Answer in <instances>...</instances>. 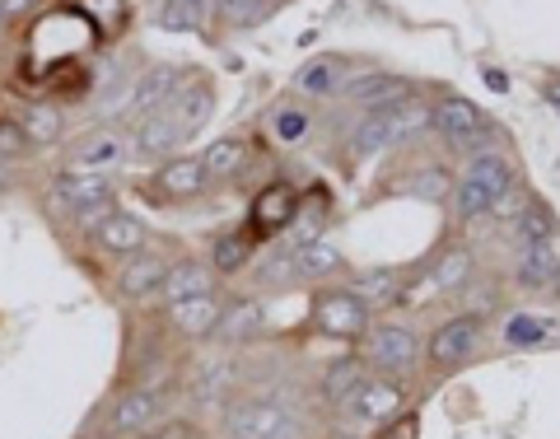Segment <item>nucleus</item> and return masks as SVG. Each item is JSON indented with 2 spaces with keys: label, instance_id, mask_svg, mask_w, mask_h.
I'll return each mask as SVG.
<instances>
[{
  "label": "nucleus",
  "instance_id": "19",
  "mask_svg": "<svg viewBox=\"0 0 560 439\" xmlns=\"http://www.w3.org/2000/svg\"><path fill=\"white\" fill-rule=\"evenodd\" d=\"M160 290L168 294V304H174V300H192V294H211V272H206V262H174Z\"/></svg>",
  "mask_w": 560,
  "mask_h": 439
},
{
  "label": "nucleus",
  "instance_id": "4",
  "mask_svg": "<svg viewBox=\"0 0 560 439\" xmlns=\"http://www.w3.org/2000/svg\"><path fill=\"white\" fill-rule=\"evenodd\" d=\"M178 89H182V71H178V66H150V71L127 89V117L145 122V117H154V113H164V108L174 103Z\"/></svg>",
  "mask_w": 560,
  "mask_h": 439
},
{
  "label": "nucleus",
  "instance_id": "30",
  "mask_svg": "<svg viewBox=\"0 0 560 439\" xmlns=\"http://www.w3.org/2000/svg\"><path fill=\"white\" fill-rule=\"evenodd\" d=\"M513 234H519V243H523V248L551 243V234H556V215H551V206H527L519 220H513Z\"/></svg>",
  "mask_w": 560,
  "mask_h": 439
},
{
  "label": "nucleus",
  "instance_id": "11",
  "mask_svg": "<svg viewBox=\"0 0 560 439\" xmlns=\"http://www.w3.org/2000/svg\"><path fill=\"white\" fill-rule=\"evenodd\" d=\"M93 239H99L107 253H117V258H136L140 243H145V225H140L136 215H127V211H107L99 220V229H93Z\"/></svg>",
  "mask_w": 560,
  "mask_h": 439
},
{
  "label": "nucleus",
  "instance_id": "17",
  "mask_svg": "<svg viewBox=\"0 0 560 439\" xmlns=\"http://www.w3.org/2000/svg\"><path fill=\"white\" fill-rule=\"evenodd\" d=\"M500 333L509 347H542V341H560V318H547V313H513V318H505Z\"/></svg>",
  "mask_w": 560,
  "mask_h": 439
},
{
  "label": "nucleus",
  "instance_id": "28",
  "mask_svg": "<svg viewBox=\"0 0 560 439\" xmlns=\"http://www.w3.org/2000/svg\"><path fill=\"white\" fill-rule=\"evenodd\" d=\"M351 294L360 300L365 309H379L387 300H397V276L393 272H365V276H355V286Z\"/></svg>",
  "mask_w": 560,
  "mask_h": 439
},
{
  "label": "nucleus",
  "instance_id": "39",
  "mask_svg": "<svg viewBox=\"0 0 560 439\" xmlns=\"http://www.w3.org/2000/svg\"><path fill=\"white\" fill-rule=\"evenodd\" d=\"M542 99H547L556 113H560V80H542Z\"/></svg>",
  "mask_w": 560,
  "mask_h": 439
},
{
  "label": "nucleus",
  "instance_id": "34",
  "mask_svg": "<svg viewBox=\"0 0 560 439\" xmlns=\"http://www.w3.org/2000/svg\"><path fill=\"white\" fill-rule=\"evenodd\" d=\"M360 388H365L360 365H341V369H332V379H327V398H332V402H351Z\"/></svg>",
  "mask_w": 560,
  "mask_h": 439
},
{
  "label": "nucleus",
  "instance_id": "7",
  "mask_svg": "<svg viewBox=\"0 0 560 439\" xmlns=\"http://www.w3.org/2000/svg\"><path fill=\"white\" fill-rule=\"evenodd\" d=\"M476 341H481V323L467 313V318H454V323H444L440 333L430 337V360L434 365H462L467 355L476 351Z\"/></svg>",
  "mask_w": 560,
  "mask_h": 439
},
{
  "label": "nucleus",
  "instance_id": "6",
  "mask_svg": "<svg viewBox=\"0 0 560 439\" xmlns=\"http://www.w3.org/2000/svg\"><path fill=\"white\" fill-rule=\"evenodd\" d=\"M416 351H420V341H416L411 327H402V323H387V327H373L369 333V360L383 369H397V374L411 369Z\"/></svg>",
  "mask_w": 560,
  "mask_h": 439
},
{
  "label": "nucleus",
  "instance_id": "8",
  "mask_svg": "<svg viewBox=\"0 0 560 439\" xmlns=\"http://www.w3.org/2000/svg\"><path fill=\"white\" fill-rule=\"evenodd\" d=\"M430 127L440 131L444 140H454V146H467L476 131H486V117H481V108L467 103V99H444L430 113Z\"/></svg>",
  "mask_w": 560,
  "mask_h": 439
},
{
  "label": "nucleus",
  "instance_id": "3",
  "mask_svg": "<svg viewBox=\"0 0 560 439\" xmlns=\"http://www.w3.org/2000/svg\"><path fill=\"white\" fill-rule=\"evenodd\" d=\"M229 439H304V426L290 406L276 402H233L225 416Z\"/></svg>",
  "mask_w": 560,
  "mask_h": 439
},
{
  "label": "nucleus",
  "instance_id": "15",
  "mask_svg": "<svg viewBox=\"0 0 560 439\" xmlns=\"http://www.w3.org/2000/svg\"><path fill=\"white\" fill-rule=\"evenodd\" d=\"M178 140H182L178 122L168 117V113H154V117H145V122L136 127V146H131V150L140 154V160H164V154L174 150Z\"/></svg>",
  "mask_w": 560,
  "mask_h": 439
},
{
  "label": "nucleus",
  "instance_id": "26",
  "mask_svg": "<svg viewBox=\"0 0 560 439\" xmlns=\"http://www.w3.org/2000/svg\"><path fill=\"white\" fill-rule=\"evenodd\" d=\"M206 14H211V0H164V5H160V24L178 28V34H192V28L206 24Z\"/></svg>",
  "mask_w": 560,
  "mask_h": 439
},
{
  "label": "nucleus",
  "instance_id": "14",
  "mask_svg": "<svg viewBox=\"0 0 560 439\" xmlns=\"http://www.w3.org/2000/svg\"><path fill=\"white\" fill-rule=\"evenodd\" d=\"M402 402H407V393H402L397 384H383V379L379 384L365 379V388L351 398V406H355V416L360 421H393L402 412Z\"/></svg>",
  "mask_w": 560,
  "mask_h": 439
},
{
  "label": "nucleus",
  "instance_id": "32",
  "mask_svg": "<svg viewBox=\"0 0 560 439\" xmlns=\"http://www.w3.org/2000/svg\"><path fill=\"white\" fill-rule=\"evenodd\" d=\"M341 71H346V61L322 57V61H314V66H304V71H300V85H304L308 93H332Z\"/></svg>",
  "mask_w": 560,
  "mask_h": 439
},
{
  "label": "nucleus",
  "instance_id": "37",
  "mask_svg": "<svg viewBox=\"0 0 560 439\" xmlns=\"http://www.w3.org/2000/svg\"><path fill=\"white\" fill-rule=\"evenodd\" d=\"M28 146H34V140H28V131L20 122H0V154H20Z\"/></svg>",
  "mask_w": 560,
  "mask_h": 439
},
{
  "label": "nucleus",
  "instance_id": "42",
  "mask_svg": "<svg viewBox=\"0 0 560 439\" xmlns=\"http://www.w3.org/2000/svg\"><path fill=\"white\" fill-rule=\"evenodd\" d=\"M387 439H416V426H411V421H402V426H397L393 435H387Z\"/></svg>",
  "mask_w": 560,
  "mask_h": 439
},
{
  "label": "nucleus",
  "instance_id": "12",
  "mask_svg": "<svg viewBox=\"0 0 560 439\" xmlns=\"http://www.w3.org/2000/svg\"><path fill=\"white\" fill-rule=\"evenodd\" d=\"M220 300L215 294H192V300H174L168 304V318H174V327H182V333H192V337H201V333H215L220 327Z\"/></svg>",
  "mask_w": 560,
  "mask_h": 439
},
{
  "label": "nucleus",
  "instance_id": "16",
  "mask_svg": "<svg viewBox=\"0 0 560 439\" xmlns=\"http://www.w3.org/2000/svg\"><path fill=\"white\" fill-rule=\"evenodd\" d=\"M467 276H472V248H448L440 266L420 280V294H448V290L467 286Z\"/></svg>",
  "mask_w": 560,
  "mask_h": 439
},
{
  "label": "nucleus",
  "instance_id": "23",
  "mask_svg": "<svg viewBox=\"0 0 560 439\" xmlns=\"http://www.w3.org/2000/svg\"><path fill=\"white\" fill-rule=\"evenodd\" d=\"M560 276V258H556V248L551 243H533L523 253V262H519V280L523 286H551V280Z\"/></svg>",
  "mask_w": 560,
  "mask_h": 439
},
{
  "label": "nucleus",
  "instance_id": "10",
  "mask_svg": "<svg viewBox=\"0 0 560 439\" xmlns=\"http://www.w3.org/2000/svg\"><path fill=\"white\" fill-rule=\"evenodd\" d=\"M346 99L360 103L365 113H373V108H393V103L407 99V80H402V75H383V71H365L346 85Z\"/></svg>",
  "mask_w": 560,
  "mask_h": 439
},
{
  "label": "nucleus",
  "instance_id": "33",
  "mask_svg": "<svg viewBox=\"0 0 560 439\" xmlns=\"http://www.w3.org/2000/svg\"><path fill=\"white\" fill-rule=\"evenodd\" d=\"M243 262H247V239L243 234H225V239H215V248H211L215 272H239Z\"/></svg>",
  "mask_w": 560,
  "mask_h": 439
},
{
  "label": "nucleus",
  "instance_id": "5",
  "mask_svg": "<svg viewBox=\"0 0 560 439\" xmlns=\"http://www.w3.org/2000/svg\"><path fill=\"white\" fill-rule=\"evenodd\" d=\"M314 323L332 337H360L369 327V309L351 290H327L314 300Z\"/></svg>",
  "mask_w": 560,
  "mask_h": 439
},
{
  "label": "nucleus",
  "instance_id": "31",
  "mask_svg": "<svg viewBox=\"0 0 560 439\" xmlns=\"http://www.w3.org/2000/svg\"><path fill=\"white\" fill-rule=\"evenodd\" d=\"M122 154H127V140L122 136H107V131H99V136H89L80 150H75V160L80 164H93V174H99L103 164H117Z\"/></svg>",
  "mask_w": 560,
  "mask_h": 439
},
{
  "label": "nucleus",
  "instance_id": "43",
  "mask_svg": "<svg viewBox=\"0 0 560 439\" xmlns=\"http://www.w3.org/2000/svg\"><path fill=\"white\" fill-rule=\"evenodd\" d=\"M336 439H355V435H336Z\"/></svg>",
  "mask_w": 560,
  "mask_h": 439
},
{
  "label": "nucleus",
  "instance_id": "18",
  "mask_svg": "<svg viewBox=\"0 0 560 439\" xmlns=\"http://www.w3.org/2000/svg\"><path fill=\"white\" fill-rule=\"evenodd\" d=\"M294 192L285 183H271V187H262L257 201H253V220L262 229H290L294 225Z\"/></svg>",
  "mask_w": 560,
  "mask_h": 439
},
{
  "label": "nucleus",
  "instance_id": "22",
  "mask_svg": "<svg viewBox=\"0 0 560 439\" xmlns=\"http://www.w3.org/2000/svg\"><path fill=\"white\" fill-rule=\"evenodd\" d=\"M294 262H300V280H318V276H336L341 266H346V258L336 253L332 243H300L294 248Z\"/></svg>",
  "mask_w": 560,
  "mask_h": 439
},
{
  "label": "nucleus",
  "instance_id": "24",
  "mask_svg": "<svg viewBox=\"0 0 560 439\" xmlns=\"http://www.w3.org/2000/svg\"><path fill=\"white\" fill-rule=\"evenodd\" d=\"M225 341H243V337H257L262 333V304L257 300H243L220 313V327H215Z\"/></svg>",
  "mask_w": 560,
  "mask_h": 439
},
{
  "label": "nucleus",
  "instance_id": "27",
  "mask_svg": "<svg viewBox=\"0 0 560 439\" xmlns=\"http://www.w3.org/2000/svg\"><path fill=\"white\" fill-rule=\"evenodd\" d=\"M164 276H168V266L160 258H136L127 272H122V294H150L164 286Z\"/></svg>",
  "mask_w": 560,
  "mask_h": 439
},
{
  "label": "nucleus",
  "instance_id": "2",
  "mask_svg": "<svg viewBox=\"0 0 560 439\" xmlns=\"http://www.w3.org/2000/svg\"><path fill=\"white\" fill-rule=\"evenodd\" d=\"M420 127H430V108L416 103V99H402L393 108H373V113L360 117V127H355V140L351 146L360 154H373V150H387L397 146L402 136H411Z\"/></svg>",
  "mask_w": 560,
  "mask_h": 439
},
{
  "label": "nucleus",
  "instance_id": "21",
  "mask_svg": "<svg viewBox=\"0 0 560 439\" xmlns=\"http://www.w3.org/2000/svg\"><path fill=\"white\" fill-rule=\"evenodd\" d=\"M243 160H247V140H239V136L211 140L206 154H201V164H206V178H229V174H239Z\"/></svg>",
  "mask_w": 560,
  "mask_h": 439
},
{
  "label": "nucleus",
  "instance_id": "41",
  "mask_svg": "<svg viewBox=\"0 0 560 439\" xmlns=\"http://www.w3.org/2000/svg\"><path fill=\"white\" fill-rule=\"evenodd\" d=\"M486 85H491V89H509V75H500V71H486Z\"/></svg>",
  "mask_w": 560,
  "mask_h": 439
},
{
  "label": "nucleus",
  "instance_id": "35",
  "mask_svg": "<svg viewBox=\"0 0 560 439\" xmlns=\"http://www.w3.org/2000/svg\"><path fill=\"white\" fill-rule=\"evenodd\" d=\"M257 276L262 286H290V280H300V262H294V253H271Z\"/></svg>",
  "mask_w": 560,
  "mask_h": 439
},
{
  "label": "nucleus",
  "instance_id": "13",
  "mask_svg": "<svg viewBox=\"0 0 560 439\" xmlns=\"http://www.w3.org/2000/svg\"><path fill=\"white\" fill-rule=\"evenodd\" d=\"M164 113L178 122V131H182V136L201 131V127H206V117H211V85H182V89L174 93V103L164 108Z\"/></svg>",
  "mask_w": 560,
  "mask_h": 439
},
{
  "label": "nucleus",
  "instance_id": "1",
  "mask_svg": "<svg viewBox=\"0 0 560 439\" xmlns=\"http://www.w3.org/2000/svg\"><path fill=\"white\" fill-rule=\"evenodd\" d=\"M509 187H513V168H509L505 154H476L458 183V215L472 220V215L495 211Z\"/></svg>",
  "mask_w": 560,
  "mask_h": 439
},
{
  "label": "nucleus",
  "instance_id": "29",
  "mask_svg": "<svg viewBox=\"0 0 560 439\" xmlns=\"http://www.w3.org/2000/svg\"><path fill=\"white\" fill-rule=\"evenodd\" d=\"M276 10V0H220V20L229 28H257L267 24Z\"/></svg>",
  "mask_w": 560,
  "mask_h": 439
},
{
  "label": "nucleus",
  "instance_id": "40",
  "mask_svg": "<svg viewBox=\"0 0 560 439\" xmlns=\"http://www.w3.org/2000/svg\"><path fill=\"white\" fill-rule=\"evenodd\" d=\"M28 5H34V0H0V14H5V20H14V14L28 10Z\"/></svg>",
  "mask_w": 560,
  "mask_h": 439
},
{
  "label": "nucleus",
  "instance_id": "36",
  "mask_svg": "<svg viewBox=\"0 0 560 439\" xmlns=\"http://www.w3.org/2000/svg\"><path fill=\"white\" fill-rule=\"evenodd\" d=\"M20 127L28 131V140H52L56 136V113L38 108V113H28V122H20Z\"/></svg>",
  "mask_w": 560,
  "mask_h": 439
},
{
  "label": "nucleus",
  "instance_id": "25",
  "mask_svg": "<svg viewBox=\"0 0 560 439\" xmlns=\"http://www.w3.org/2000/svg\"><path fill=\"white\" fill-rule=\"evenodd\" d=\"M160 406L164 402L154 398V393H127V398L117 402V412H113V426L117 430H145L150 421L160 416Z\"/></svg>",
  "mask_w": 560,
  "mask_h": 439
},
{
  "label": "nucleus",
  "instance_id": "38",
  "mask_svg": "<svg viewBox=\"0 0 560 439\" xmlns=\"http://www.w3.org/2000/svg\"><path fill=\"white\" fill-rule=\"evenodd\" d=\"M304 127H308V122H304L300 113H276V131H280V140H300Z\"/></svg>",
  "mask_w": 560,
  "mask_h": 439
},
{
  "label": "nucleus",
  "instance_id": "9",
  "mask_svg": "<svg viewBox=\"0 0 560 439\" xmlns=\"http://www.w3.org/2000/svg\"><path fill=\"white\" fill-rule=\"evenodd\" d=\"M56 197L66 201V206H75L80 215H107V201H113V183H107V174H66L56 183Z\"/></svg>",
  "mask_w": 560,
  "mask_h": 439
},
{
  "label": "nucleus",
  "instance_id": "20",
  "mask_svg": "<svg viewBox=\"0 0 560 439\" xmlns=\"http://www.w3.org/2000/svg\"><path fill=\"white\" fill-rule=\"evenodd\" d=\"M160 187L168 197H196L206 187V164L201 160H168L160 168Z\"/></svg>",
  "mask_w": 560,
  "mask_h": 439
}]
</instances>
